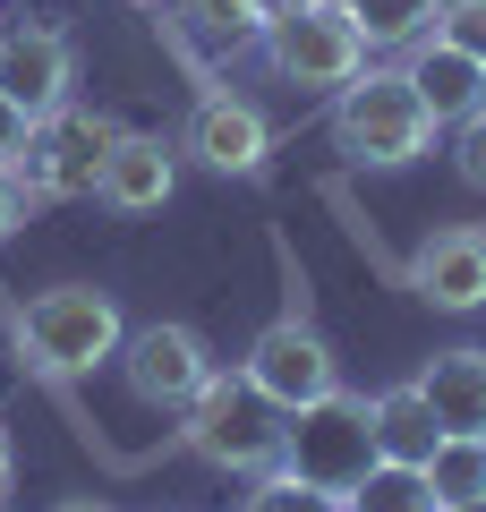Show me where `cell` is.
Segmentation results:
<instances>
[{"label": "cell", "instance_id": "cell-1", "mask_svg": "<svg viewBox=\"0 0 486 512\" xmlns=\"http://www.w3.org/2000/svg\"><path fill=\"white\" fill-rule=\"evenodd\" d=\"M9 342H18V367H35L43 384H77V376H94V367L120 359L128 316H120V299L94 291V282H52V291H35V299L9 308Z\"/></svg>", "mask_w": 486, "mask_h": 512}, {"label": "cell", "instance_id": "cell-2", "mask_svg": "<svg viewBox=\"0 0 486 512\" xmlns=\"http://www.w3.org/2000/svg\"><path fill=\"white\" fill-rule=\"evenodd\" d=\"M435 137H444V128H435V111L418 103V86L401 77V60L393 69L367 60V69L333 94V146H342V163H359V171H410V163L435 154Z\"/></svg>", "mask_w": 486, "mask_h": 512}, {"label": "cell", "instance_id": "cell-3", "mask_svg": "<svg viewBox=\"0 0 486 512\" xmlns=\"http://www.w3.org/2000/svg\"><path fill=\"white\" fill-rule=\"evenodd\" d=\"M282 427H290V410H273L239 367H214L205 393L180 410V444L205 461V470H222V478L273 470V461H282Z\"/></svg>", "mask_w": 486, "mask_h": 512}, {"label": "cell", "instance_id": "cell-4", "mask_svg": "<svg viewBox=\"0 0 486 512\" xmlns=\"http://www.w3.org/2000/svg\"><path fill=\"white\" fill-rule=\"evenodd\" d=\"M282 470H299L307 487L324 495H350L367 470H376V427H367V393H324V402L290 410L282 427Z\"/></svg>", "mask_w": 486, "mask_h": 512}, {"label": "cell", "instance_id": "cell-5", "mask_svg": "<svg viewBox=\"0 0 486 512\" xmlns=\"http://www.w3.org/2000/svg\"><path fill=\"white\" fill-rule=\"evenodd\" d=\"M265 60H273V77L299 86V94H342L376 52H367V35L350 26L342 0H299L290 18L265 26Z\"/></svg>", "mask_w": 486, "mask_h": 512}, {"label": "cell", "instance_id": "cell-6", "mask_svg": "<svg viewBox=\"0 0 486 512\" xmlns=\"http://www.w3.org/2000/svg\"><path fill=\"white\" fill-rule=\"evenodd\" d=\"M239 376H248L273 410H307V402H324V393H342V359H333V342L316 333V316H307V308L273 316V325L248 342Z\"/></svg>", "mask_w": 486, "mask_h": 512}, {"label": "cell", "instance_id": "cell-7", "mask_svg": "<svg viewBox=\"0 0 486 512\" xmlns=\"http://www.w3.org/2000/svg\"><path fill=\"white\" fill-rule=\"evenodd\" d=\"M120 384L137 393L145 410H162V419H180L188 402L205 393V376H214V350H205L197 325H180V316H154V325H128L120 342Z\"/></svg>", "mask_w": 486, "mask_h": 512}, {"label": "cell", "instance_id": "cell-8", "mask_svg": "<svg viewBox=\"0 0 486 512\" xmlns=\"http://www.w3.org/2000/svg\"><path fill=\"white\" fill-rule=\"evenodd\" d=\"M111 146H120V120H103V111H86V103H60L52 120L35 128L26 188H35V197H94Z\"/></svg>", "mask_w": 486, "mask_h": 512}, {"label": "cell", "instance_id": "cell-9", "mask_svg": "<svg viewBox=\"0 0 486 512\" xmlns=\"http://www.w3.org/2000/svg\"><path fill=\"white\" fill-rule=\"evenodd\" d=\"M401 282H410L427 308H444V316H478L486 308V222H435L410 248Z\"/></svg>", "mask_w": 486, "mask_h": 512}, {"label": "cell", "instance_id": "cell-10", "mask_svg": "<svg viewBox=\"0 0 486 512\" xmlns=\"http://www.w3.org/2000/svg\"><path fill=\"white\" fill-rule=\"evenodd\" d=\"M180 154H197V163L222 171V180H239V171H265V154H273V120L248 103V94L214 86V94H197V111H188Z\"/></svg>", "mask_w": 486, "mask_h": 512}, {"label": "cell", "instance_id": "cell-11", "mask_svg": "<svg viewBox=\"0 0 486 512\" xmlns=\"http://www.w3.org/2000/svg\"><path fill=\"white\" fill-rule=\"evenodd\" d=\"M0 94L18 111H35V120H52L60 103H77V52L60 26H9V43H0Z\"/></svg>", "mask_w": 486, "mask_h": 512}, {"label": "cell", "instance_id": "cell-12", "mask_svg": "<svg viewBox=\"0 0 486 512\" xmlns=\"http://www.w3.org/2000/svg\"><path fill=\"white\" fill-rule=\"evenodd\" d=\"M401 77H410L418 103L435 111V128H461L469 111H486V60H469L461 43H444L435 26L401 52Z\"/></svg>", "mask_w": 486, "mask_h": 512}, {"label": "cell", "instance_id": "cell-13", "mask_svg": "<svg viewBox=\"0 0 486 512\" xmlns=\"http://www.w3.org/2000/svg\"><path fill=\"white\" fill-rule=\"evenodd\" d=\"M171 188H180V146H162V137H145V128H120V146H111L94 197H103L111 214H162Z\"/></svg>", "mask_w": 486, "mask_h": 512}, {"label": "cell", "instance_id": "cell-14", "mask_svg": "<svg viewBox=\"0 0 486 512\" xmlns=\"http://www.w3.org/2000/svg\"><path fill=\"white\" fill-rule=\"evenodd\" d=\"M410 384L427 393V410H435V427H444V436H486V350H478V342L435 350Z\"/></svg>", "mask_w": 486, "mask_h": 512}, {"label": "cell", "instance_id": "cell-15", "mask_svg": "<svg viewBox=\"0 0 486 512\" xmlns=\"http://www.w3.org/2000/svg\"><path fill=\"white\" fill-rule=\"evenodd\" d=\"M367 427H376V461H410V470H427V453L444 444V427H435V410H427L418 384L367 393Z\"/></svg>", "mask_w": 486, "mask_h": 512}, {"label": "cell", "instance_id": "cell-16", "mask_svg": "<svg viewBox=\"0 0 486 512\" xmlns=\"http://www.w3.org/2000/svg\"><path fill=\"white\" fill-rule=\"evenodd\" d=\"M162 9H171V35L197 60H239V52L265 43V26H256L248 0H162Z\"/></svg>", "mask_w": 486, "mask_h": 512}, {"label": "cell", "instance_id": "cell-17", "mask_svg": "<svg viewBox=\"0 0 486 512\" xmlns=\"http://www.w3.org/2000/svg\"><path fill=\"white\" fill-rule=\"evenodd\" d=\"M342 9L367 35V52H410V43L435 26V0H342Z\"/></svg>", "mask_w": 486, "mask_h": 512}, {"label": "cell", "instance_id": "cell-18", "mask_svg": "<svg viewBox=\"0 0 486 512\" xmlns=\"http://www.w3.org/2000/svg\"><path fill=\"white\" fill-rule=\"evenodd\" d=\"M342 512H435V487H427V470H410V461H376V470L342 495Z\"/></svg>", "mask_w": 486, "mask_h": 512}, {"label": "cell", "instance_id": "cell-19", "mask_svg": "<svg viewBox=\"0 0 486 512\" xmlns=\"http://www.w3.org/2000/svg\"><path fill=\"white\" fill-rule=\"evenodd\" d=\"M427 487H435V512L486 495V436H444L427 453Z\"/></svg>", "mask_w": 486, "mask_h": 512}, {"label": "cell", "instance_id": "cell-20", "mask_svg": "<svg viewBox=\"0 0 486 512\" xmlns=\"http://www.w3.org/2000/svg\"><path fill=\"white\" fill-rule=\"evenodd\" d=\"M239 512H342V495L307 487L299 470H282V461H273V470L248 478V504H239Z\"/></svg>", "mask_w": 486, "mask_h": 512}, {"label": "cell", "instance_id": "cell-21", "mask_svg": "<svg viewBox=\"0 0 486 512\" xmlns=\"http://www.w3.org/2000/svg\"><path fill=\"white\" fill-rule=\"evenodd\" d=\"M35 111H18V103H9V94H0V171H18V180H26V163H35Z\"/></svg>", "mask_w": 486, "mask_h": 512}, {"label": "cell", "instance_id": "cell-22", "mask_svg": "<svg viewBox=\"0 0 486 512\" xmlns=\"http://www.w3.org/2000/svg\"><path fill=\"white\" fill-rule=\"evenodd\" d=\"M452 171H461V188L486 197V111H469V120L452 128Z\"/></svg>", "mask_w": 486, "mask_h": 512}, {"label": "cell", "instance_id": "cell-23", "mask_svg": "<svg viewBox=\"0 0 486 512\" xmlns=\"http://www.w3.org/2000/svg\"><path fill=\"white\" fill-rule=\"evenodd\" d=\"M435 35L461 43L469 60H486V0H461V9H444V18H435Z\"/></svg>", "mask_w": 486, "mask_h": 512}, {"label": "cell", "instance_id": "cell-24", "mask_svg": "<svg viewBox=\"0 0 486 512\" xmlns=\"http://www.w3.org/2000/svg\"><path fill=\"white\" fill-rule=\"evenodd\" d=\"M35 205H43V197L18 180V171H0V239H9V231H26V214H35Z\"/></svg>", "mask_w": 486, "mask_h": 512}, {"label": "cell", "instance_id": "cell-25", "mask_svg": "<svg viewBox=\"0 0 486 512\" xmlns=\"http://www.w3.org/2000/svg\"><path fill=\"white\" fill-rule=\"evenodd\" d=\"M9 487H18V453H9V419H0V504H9Z\"/></svg>", "mask_w": 486, "mask_h": 512}, {"label": "cell", "instance_id": "cell-26", "mask_svg": "<svg viewBox=\"0 0 486 512\" xmlns=\"http://www.w3.org/2000/svg\"><path fill=\"white\" fill-rule=\"evenodd\" d=\"M248 9H256V26H273V18H290L299 0H248Z\"/></svg>", "mask_w": 486, "mask_h": 512}, {"label": "cell", "instance_id": "cell-27", "mask_svg": "<svg viewBox=\"0 0 486 512\" xmlns=\"http://www.w3.org/2000/svg\"><path fill=\"white\" fill-rule=\"evenodd\" d=\"M52 512H111V504H103V495H60Z\"/></svg>", "mask_w": 486, "mask_h": 512}, {"label": "cell", "instance_id": "cell-28", "mask_svg": "<svg viewBox=\"0 0 486 512\" xmlns=\"http://www.w3.org/2000/svg\"><path fill=\"white\" fill-rule=\"evenodd\" d=\"M444 512H486V495H469V504H444Z\"/></svg>", "mask_w": 486, "mask_h": 512}, {"label": "cell", "instance_id": "cell-29", "mask_svg": "<svg viewBox=\"0 0 486 512\" xmlns=\"http://www.w3.org/2000/svg\"><path fill=\"white\" fill-rule=\"evenodd\" d=\"M444 9H461V0H435V18H444Z\"/></svg>", "mask_w": 486, "mask_h": 512}, {"label": "cell", "instance_id": "cell-30", "mask_svg": "<svg viewBox=\"0 0 486 512\" xmlns=\"http://www.w3.org/2000/svg\"><path fill=\"white\" fill-rule=\"evenodd\" d=\"M0 43H9V26H0Z\"/></svg>", "mask_w": 486, "mask_h": 512}, {"label": "cell", "instance_id": "cell-31", "mask_svg": "<svg viewBox=\"0 0 486 512\" xmlns=\"http://www.w3.org/2000/svg\"><path fill=\"white\" fill-rule=\"evenodd\" d=\"M145 9H162V0H145Z\"/></svg>", "mask_w": 486, "mask_h": 512}]
</instances>
